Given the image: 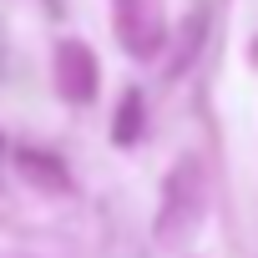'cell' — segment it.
<instances>
[{"mask_svg":"<svg viewBox=\"0 0 258 258\" xmlns=\"http://www.w3.org/2000/svg\"><path fill=\"white\" fill-rule=\"evenodd\" d=\"M137 121H142V96H137V91H126L121 116H116V142H137Z\"/></svg>","mask_w":258,"mask_h":258,"instance_id":"5","label":"cell"},{"mask_svg":"<svg viewBox=\"0 0 258 258\" xmlns=\"http://www.w3.org/2000/svg\"><path fill=\"white\" fill-rule=\"evenodd\" d=\"M56 86H61V96H71V101H91V91H96V61H91L86 46L66 41V46L56 51Z\"/></svg>","mask_w":258,"mask_h":258,"instance_id":"3","label":"cell"},{"mask_svg":"<svg viewBox=\"0 0 258 258\" xmlns=\"http://www.w3.org/2000/svg\"><path fill=\"white\" fill-rule=\"evenodd\" d=\"M198 213H203V167H198V162H182V167H172V177H167V198H162L157 238L172 243V238L192 233Z\"/></svg>","mask_w":258,"mask_h":258,"instance_id":"1","label":"cell"},{"mask_svg":"<svg viewBox=\"0 0 258 258\" xmlns=\"http://www.w3.org/2000/svg\"><path fill=\"white\" fill-rule=\"evenodd\" d=\"M16 167L31 177V182H46V187H66V167L51 162L46 152H16Z\"/></svg>","mask_w":258,"mask_h":258,"instance_id":"4","label":"cell"},{"mask_svg":"<svg viewBox=\"0 0 258 258\" xmlns=\"http://www.w3.org/2000/svg\"><path fill=\"white\" fill-rule=\"evenodd\" d=\"M116 36L126 51H157L162 46V11H157V0H116Z\"/></svg>","mask_w":258,"mask_h":258,"instance_id":"2","label":"cell"}]
</instances>
